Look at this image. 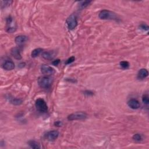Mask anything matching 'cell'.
<instances>
[{"label":"cell","instance_id":"obj_1","mask_svg":"<svg viewBox=\"0 0 149 149\" xmlns=\"http://www.w3.org/2000/svg\"><path fill=\"white\" fill-rule=\"evenodd\" d=\"M38 83L40 87L48 89L50 87L52 83V79L49 76H42L39 77Z\"/></svg>","mask_w":149,"mask_h":149},{"label":"cell","instance_id":"obj_2","mask_svg":"<svg viewBox=\"0 0 149 149\" xmlns=\"http://www.w3.org/2000/svg\"><path fill=\"white\" fill-rule=\"evenodd\" d=\"M99 16L101 19H115L116 20L117 16L114 12L108 10H102L99 13Z\"/></svg>","mask_w":149,"mask_h":149},{"label":"cell","instance_id":"obj_3","mask_svg":"<svg viewBox=\"0 0 149 149\" xmlns=\"http://www.w3.org/2000/svg\"><path fill=\"white\" fill-rule=\"evenodd\" d=\"M86 113L80 111V112H76L73 114H70L68 117V119L69 121H75V120H83L87 118Z\"/></svg>","mask_w":149,"mask_h":149},{"label":"cell","instance_id":"obj_4","mask_svg":"<svg viewBox=\"0 0 149 149\" xmlns=\"http://www.w3.org/2000/svg\"><path fill=\"white\" fill-rule=\"evenodd\" d=\"M36 107L40 112H46L48 110V107L46 101L42 99H38L36 100L35 103Z\"/></svg>","mask_w":149,"mask_h":149},{"label":"cell","instance_id":"obj_5","mask_svg":"<svg viewBox=\"0 0 149 149\" xmlns=\"http://www.w3.org/2000/svg\"><path fill=\"white\" fill-rule=\"evenodd\" d=\"M66 23L69 29L73 30L77 25V21L76 16L74 14L71 15L66 19Z\"/></svg>","mask_w":149,"mask_h":149},{"label":"cell","instance_id":"obj_6","mask_svg":"<svg viewBox=\"0 0 149 149\" xmlns=\"http://www.w3.org/2000/svg\"><path fill=\"white\" fill-rule=\"evenodd\" d=\"M6 26H7L6 31L8 33H12L15 32L16 30V23H15L13 18L11 16H9L6 19Z\"/></svg>","mask_w":149,"mask_h":149},{"label":"cell","instance_id":"obj_7","mask_svg":"<svg viewBox=\"0 0 149 149\" xmlns=\"http://www.w3.org/2000/svg\"><path fill=\"white\" fill-rule=\"evenodd\" d=\"M59 136V132L57 130H52L47 133L46 135V139L49 141H54Z\"/></svg>","mask_w":149,"mask_h":149},{"label":"cell","instance_id":"obj_8","mask_svg":"<svg viewBox=\"0 0 149 149\" xmlns=\"http://www.w3.org/2000/svg\"><path fill=\"white\" fill-rule=\"evenodd\" d=\"M41 71L44 75H52L55 73L54 69L47 65H43L41 66Z\"/></svg>","mask_w":149,"mask_h":149},{"label":"cell","instance_id":"obj_9","mask_svg":"<svg viewBox=\"0 0 149 149\" xmlns=\"http://www.w3.org/2000/svg\"><path fill=\"white\" fill-rule=\"evenodd\" d=\"M128 106L133 110L138 109L141 107L139 101L136 99H131L128 102Z\"/></svg>","mask_w":149,"mask_h":149},{"label":"cell","instance_id":"obj_10","mask_svg":"<svg viewBox=\"0 0 149 149\" xmlns=\"http://www.w3.org/2000/svg\"><path fill=\"white\" fill-rule=\"evenodd\" d=\"M28 37L24 35H20L17 36L16 37L15 39V43H16L17 45H22V44H24L28 41Z\"/></svg>","mask_w":149,"mask_h":149},{"label":"cell","instance_id":"obj_11","mask_svg":"<svg viewBox=\"0 0 149 149\" xmlns=\"http://www.w3.org/2000/svg\"><path fill=\"white\" fill-rule=\"evenodd\" d=\"M3 68L6 71H11L15 68V64L13 61L8 60L4 62Z\"/></svg>","mask_w":149,"mask_h":149},{"label":"cell","instance_id":"obj_12","mask_svg":"<svg viewBox=\"0 0 149 149\" xmlns=\"http://www.w3.org/2000/svg\"><path fill=\"white\" fill-rule=\"evenodd\" d=\"M11 55L14 57V58L17 60H20L22 59V56L20 52V50L17 47H14L11 50Z\"/></svg>","mask_w":149,"mask_h":149},{"label":"cell","instance_id":"obj_13","mask_svg":"<svg viewBox=\"0 0 149 149\" xmlns=\"http://www.w3.org/2000/svg\"><path fill=\"white\" fill-rule=\"evenodd\" d=\"M148 72L146 69H141L137 73V78L139 79H144L148 76Z\"/></svg>","mask_w":149,"mask_h":149},{"label":"cell","instance_id":"obj_14","mask_svg":"<svg viewBox=\"0 0 149 149\" xmlns=\"http://www.w3.org/2000/svg\"><path fill=\"white\" fill-rule=\"evenodd\" d=\"M42 57H43L44 59L46 60H51L54 57V54L53 53V52H44L42 54Z\"/></svg>","mask_w":149,"mask_h":149},{"label":"cell","instance_id":"obj_15","mask_svg":"<svg viewBox=\"0 0 149 149\" xmlns=\"http://www.w3.org/2000/svg\"><path fill=\"white\" fill-rule=\"evenodd\" d=\"M28 144L31 148H40L41 146L38 142L35 141H30L28 142Z\"/></svg>","mask_w":149,"mask_h":149},{"label":"cell","instance_id":"obj_16","mask_svg":"<svg viewBox=\"0 0 149 149\" xmlns=\"http://www.w3.org/2000/svg\"><path fill=\"white\" fill-rule=\"evenodd\" d=\"M43 51V49L41 48H36L34 50H33L32 52V54H31V55H32V58H36L37 57H38L39 55L41 54V53Z\"/></svg>","mask_w":149,"mask_h":149},{"label":"cell","instance_id":"obj_17","mask_svg":"<svg viewBox=\"0 0 149 149\" xmlns=\"http://www.w3.org/2000/svg\"><path fill=\"white\" fill-rule=\"evenodd\" d=\"M11 103L15 106H20L22 104V100L20 99H17V98H14V99H11Z\"/></svg>","mask_w":149,"mask_h":149},{"label":"cell","instance_id":"obj_18","mask_svg":"<svg viewBox=\"0 0 149 149\" xmlns=\"http://www.w3.org/2000/svg\"><path fill=\"white\" fill-rule=\"evenodd\" d=\"M12 3V1H1V8H6L10 6Z\"/></svg>","mask_w":149,"mask_h":149},{"label":"cell","instance_id":"obj_19","mask_svg":"<svg viewBox=\"0 0 149 149\" xmlns=\"http://www.w3.org/2000/svg\"><path fill=\"white\" fill-rule=\"evenodd\" d=\"M132 139L135 141L137 142H140L142 141V139H143V136L141 134H139V133H136V134H135L133 136Z\"/></svg>","mask_w":149,"mask_h":149},{"label":"cell","instance_id":"obj_20","mask_svg":"<svg viewBox=\"0 0 149 149\" xmlns=\"http://www.w3.org/2000/svg\"><path fill=\"white\" fill-rule=\"evenodd\" d=\"M91 3V1H82L80 3L79 6L82 9L85 8L87 6L89 5V4Z\"/></svg>","mask_w":149,"mask_h":149},{"label":"cell","instance_id":"obj_21","mask_svg":"<svg viewBox=\"0 0 149 149\" xmlns=\"http://www.w3.org/2000/svg\"><path fill=\"white\" fill-rule=\"evenodd\" d=\"M120 65L123 69H127L129 66V63L128 61H123L120 63Z\"/></svg>","mask_w":149,"mask_h":149},{"label":"cell","instance_id":"obj_22","mask_svg":"<svg viewBox=\"0 0 149 149\" xmlns=\"http://www.w3.org/2000/svg\"><path fill=\"white\" fill-rule=\"evenodd\" d=\"M142 101L146 105H148L149 104V99L147 94L143 95V97H142Z\"/></svg>","mask_w":149,"mask_h":149},{"label":"cell","instance_id":"obj_23","mask_svg":"<svg viewBox=\"0 0 149 149\" xmlns=\"http://www.w3.org/2000/svg\"><path fill=\"white\" fill-rule=\"evenodd\" d=\"M75 57H71V58H69L68 59H67V61H66V64H70L71 63H72L73 61H75Z\"/></svg>","mask_w":149,"mask_h":149},{"label":"cell","instance_id":"obj_24","mask_svg":"<svg viewBox=\"0 0 149 149\" xmlns=\"http://www.w3.org/2000/svg\"><path fill=\"white\" fill-rule=\"evenodd\" d=\"M141 29H143L144 30L147 31L148 30V26L145 24H142L141 25Z\"/></svg>","mask_w":149,"mask_h":149},{"label":"cell","instance_id":"obj_25","mask_svg":"<svg viewBox=\"0 0 149 149\" xmlns=\"http://www.w3.org/2000/svg\"><path fill=\"white\" fill-rule=\"evenodd\" d=\"M84 94L87 95H93V94H94V93L90 90H86L84 92Z\"/></svg>","mask_w":149,"mask_h":149},{"label":"cell","instance_id":"obj_26","mask_svg":"<svg viewBox=\"0 0 149 149\" xmlns=\"http://www.w3.org/2000/svg\"><path fill=\"white\" fill-rule=\"evenodd\" d=\"M59 63H60V60L58 59H56V60H55V61H53L52 64V65H54L55 66H57V65H58Z\"/></svg>","mask_w":149,"mask_h":149},{"label":"cell","instance_id":"obj_27","mask_svg":"<svg viewBox=\"0 0 149 149\" xmlns=\"http://www.w3.org/2000/svg\"><path fill=\"white\" fill-rule=\"evenodd\" d=\"M62 125V123L60 121H57L56 122H55V125L57 126H61Z\"/></svg>","mask_w":149,"mask_h":149},{"label":"cell","instance_id":"obj_28","mask_svg":"<svg viewBox=\"0 0 149 149\" xmlns=\"http://www.w3.org/2000/svg\"><path fill=\"white\" fill-rule=\"evenodd\" d=\"M24 66H25V63H22L19 64L18 66H19V68H23V67H24Z\"/></svg>","mask_w":149,"mask_h":149}]
</instances>
